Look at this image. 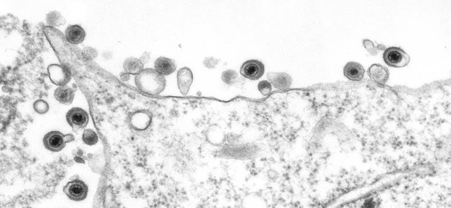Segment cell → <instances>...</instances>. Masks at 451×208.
Here are the masks:
<instances>
[{
	"instance_id": "obj_1",
	"label": "cell",
	"mask_w": 451,
	"mask_h": 208,
	"mask_svg": "<svg viewBox=\"0 0 451 208\" xmlns=\"http://www.w3.org/2000/svg\"><path fill=\"white\" fill-rule=\"evenodd\" d=\"M135 82L141 92L153 96L162 94L166 87L164 76L151 68L143 70L136 75Z\"/></svg>"
},
{
	"instance_id": "obj_2",
	"label": "cell",
	"mask_w": 451,
	"mask_h": 208,
	"mask_svg": "<svg viewBox=\"0 0 451 208\" xmlns=\"http://www.w3.org/2000/svg\"><path fill=\"white\" fill-rule=\"evenodd\" d=\"M74 139L71 134L65 135L60 131H51L45 134L43 141L47 150L58 153L65 147L66 144L74 141Z\"/></svg>"
},
{
	"instance_id": "obj_3",
	"label": "cell",
	"mask_w": 451,
	"mask_h": 208,
	"mask_svg": "<svg viewBox=\"0 0 451 208\" xmlns=\"http://www.w3.org/2000/svg\"><path fill=\"white\" fill-rule=\"evenodd\" d=\"M383 57L386 65L392 68H403L410 62V57L408 53L398 47L387 48Z\"/></svg>"
},
{
	"instance_id": "obj_4",
	"label": "cell",
	"mask_w": 451,
	"mask_h": 208,
	"mask_svg": "<svg viewBox=\"0 0 451 208\" xmlns=\"http://www.w3.org/2000/svg\"><path fill=\"white\" fill-rule=\"evenodd\" d=\"M48 75L51 81L58 86L67 85L72 79V73L67 66L50 65L48 67Z\"/></svg>"
},
{
	"instance_id": "obj_5",
	"label": "cell",
	"mask_w": 451,
	"mask_h": 208,
	"mask_svg": "<svg viewBox=\"0 0 451 208\" xmlns=\"http://www.w3.org/2000/svg\"><path fill=\"white\" fill-rule=\"evenodd\" d=\"M63 192L74 201H82L86 199L89 188L84 181L73 180L68 183L63 188Z\"/></svg>"
},
{
	"instance_id": "obj_6",
	"label": "cell",
	"mask_w": 451,
	"mask_h": 208,
	"mask_svg": "<svg viewBox=\"0 0 451 208\" xmlns=\"http://www.w3.org/2000/svg\"><path fill=\"white\" fill-rule=\"evenodd\" d=\"M66 119L68 124L72 127L74 131H81L87 127L89 121V116L85 110L74 107L66 114Z\"/></svg>"
},
{
	"instance_id": "obj_7",
	"label": "cell",
	"mask_w": 451,
	"mask_h": 208,
	"mask_svg": "<svg viewBox=\"0 0 451 208\" xmlns=\"http://www.w3.org/2000/svg\"><path fill=\"white\" fill-rule=\"evenodd\" d=\"M152 116L146 110H140L133 112L129 116L128 123L130 126L136 131H145L150 126Z\"/></svg>"
},
{
	"instance_id": "obj_8",
	"label": "cell",
	"mask_w": 451,
	"mask_h": 208,
	"mask_svg": "<svg viewBox=\"0 0 451 208\" xmlns=\"http://www.w3.org/2000/svg\"><path fill=\"white\" fill-rule=\"evenodd\" d=\"M264 65L258 60H250L243 64L241 74L248 79L258 80L264 75Z\"/></svg>"
},
{
	"instance_id": "obj_9",
	"label": "cell",
	"mask_w": 451,
	"mask_h": 208,
	"mask_svg": "<svg viewBox=\"0 0 451 208\" xmlns=\"http://www.w3.org/2000/svg\"><path fill=\"white\" fill-rule=\"evenodd\" d=\"M368 73H369L370 79L375 84L379 85L386 84L389 77L388 70L384 66L378 65V64L370 66L369 70H368Z\"/></svg>"
},
{
	"instance_id": "obj_10",
	"label": "cell",
	"mask_w": 451,
	"mask_h": 208,
	"mask_svg": "<svg viewBox=\"0 0 451 208\" xmlns=\"http://www.w3.org/2000/svg\"><path fill=\"white\" fill-rule=\"evenodd\" d=\"M193 82V73L189 68H182L177 73V84L180 92L187 95Z\"/></svg>"
},
{
	"instance_id": "obj_11",
	"label": "cell",
	"mask_w": 451,
	"mask_h": 208,
	"mask_svg": "<svg viewBox=\"0 0 451 208\" xmlns=\"http://www.w3.org/2000/svg\"><path fill=\"white\" fill-rule=\"evenodd\" d=\"M365 70L360 63L350 62L343 68V74L349 80L360 81L364 78Z\"/></svg>"
},
{
	"instance_id": "obj_12",
	"label": "cell",
	"mask_w": 451,
	"mask_h": 208,
	"mask_svg": "<svg viewBox=\"0 0 451 208\" xmlns=\"http://www.w3.org/2000/svg\"><path fill=\"white\" fill-rule=\"evenodd\" d=\"M268 78L274 86L279 90L288 89L291 85V77L287 73H268Z\"/></svg>"
},
{
	"instance_id": "obj_13",
	"label": "cell",
	"mask_w": 451,
	"mask_h": 208,
	"mask_svg": "<svg viewBox=\"0 0 451 208\" xmlns=\"http://www.w3.org/2000/svg\"><path fill=\"white\" fill-rule=\"evenodd\" d=\"M86 33L84 29L79 25L69 26L65 31V38L68 42L77 45L84 41Z\"/></svg>"
},
{
	"instance_id": "obj_14",
	"label": "cell",
	"mask_w": 451,
	"mask_h": 208,
	"mask_svg": "<svg viewBox=\"0 0 451 208\" xmlns=\"http://www.w3.org/2000/svg\"><path fill=\"white\" fill-rule=\"evenodd\" d=\"M154 68L156 72L163 76L171 75L176 70L174 61L164 57H161L155 61Z\"/></svg>"
},
{
	"instance_id": "obj_15",
	"label": "cell",
	"mask_w": 451,
	"mask_h": 208,
	"mask_svg": "<svg viewBox=\"0 0 451 208\" xmlns=\"http://www.w3.org/2000/svg\"><path fill=\"white\" fill-rule=\"evenodd\" d=\"M75 90L72 87L63 85L56 90L55 97L61 104L65 105L71 104L75 96Z\"/></svg>"
},
{
	"instance_id": "obj_16",
	"label": "cell",
	"mask_w": 451,
	"mask_h": 208,
	"mask_svg": "<svg viewBox=\"0 0 451 208\" xmlns=\"http://www.w3.org/2000/svg\"><path fill=\"white\" fill-rule=\"evenodd\" d=\"M123 68L129 74L137 75L144 70V64L139 58L130 57L126 58L124 62Z\"/></svg>"
},
{
	"instance_id": "obj_17",
	"label": "cell",
	"mask_w": 451,
	"mask_h": 208,
	"mask_svg": "<svg viewBox=\"0 0 451 208\" xmlns=\"http://www.w3.org/2000/svg\"><path fill=\"white\" fill-rule=\"evenodd\" d=\"M82 139L87 145L92 146L96 145L98 141V136L93 130L86 129L83 134Z\"/></svg>"
},
{
	"instance_id": "obj_18",
	"label": "cell",
	"mask_w": 451,
	"mask_h": 208,
	"mask_svg": "<svg viewBox=\"0 0 451 208\" xmlns=\"http://www.w3.org/2000/svg\"><path fill=\"white\" fill-rule=\"evenodd\" d=\"M47 23L50 26H58L65 23V19L57 12H51L47 16Z\"/></svg>"
},
{
	"instance_id": "obj_19",
	"label": "cell",
	"mask_w": 451,
	"mask_h": 208,
	"mask_svg": "<svg viewBox=\"0 0 451 208\" xmlns=\"http://www.w3.org/2000/svg\"><path fill=\"white\" fill-rule=\"evenodd\" d=\"M238 75L235 71L226 70L223 73L222 75V80L224 83L227 84H232L235 82L237 79Z\"/></svg>"
},
{
	"instance_id": "obj_20",
	"label": "cell",
	"mask_w": 451,
	"mask_h": 208,
	"mask_svg": "<svg viewBox=\"0 0 451 208\" xmlns=\"http://www.w3.org/2000/svg\"><path fill=\"white\" fill-rule=\"evenodd\" d=\"M34 109L38 114H44L47 113L49 110V105L43 100H38L34 103Z\"/></svg>"
},
{
	"instance_id": "obj_21",
	"label": "cell",
	"mask_w": 451,
	"mask_h": 208,
	"mask_svg": "<svg viewBox=\"0 0 451 208\" xmlns=\"http://www.w3.org/2000/svg\"><path fill=\"white\" fill-rule=\"evenodd\" d=\"M258 89L264 96H267L272 92V84L267 80H262L258 84Z\"/></svg>"
},
{
	"instance_id": "obj_22",
	"label": "cell",
	"mask_w": 451,
	"mask_h": 208,
	"mask_svg": "<svg viewBox=\"0 0 451 208\" xmlns=\"http://www.w3.org/2000/svg\"><path fill=\"white\" fill-rule=\"evenodd\" d=\"M218 60H217L216 58L214 57H209L206 58L205 60L204 61V65L205 66L206 68H209V69H212V68H214L218 65Z\"/></svg>"
},
{
	"instance_id": "obj_23",
	"label": "cell",
	"mask_w": 451,
	"mask_h": 208,
	"mask_svg": "<svg viewBox=\"0 0 451 208\" xmlns=\"http://www.w3.org/2000/svg\"><path fill=\"white\" fill-rule=\"evenodd\" d=\"M377 199H375L374 197L370 198V199H368L367 201L364 203V206L365 207H375L378 206L379 204V202H377Z\"/></svg>"
}]
</instances>
